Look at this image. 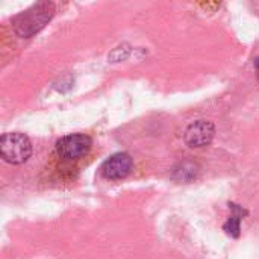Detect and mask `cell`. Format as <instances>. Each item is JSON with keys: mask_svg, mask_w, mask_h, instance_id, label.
I'll list each match as a JSON object with an SVG mask.
<instances>
[{"mask_svg": "<svg viewBox=\"0 0 259 259\" xmlns=\"http://www.w3.org/2000/svg\"><path fill=\"white\" fill-rule=\"evenodd\" d=\"M55 15V5L52 2H39L20 12L12 18L14 32L20 38H30L39 32Z\"/></svg>", "mask_w": 259, "mask_h": 259, "instance_id": "cell-1", "label": "cell"}, {"mask_svg": "<svg viewBox=\"0 0 259 259\" xmlns=\"http://www.w3.org/2000/svg\"><path fill=\"white\" fill-rule=\"evenodd\" d=\"M132 158L127 153H115L103 162L102 175L106 179H124L132 171Z\"/></svg>", "mask_w": 259, "mask_h": 259, "instance_id": "cell-5", "label": "cell"}, {"mask_svg": "<svg viewBox=\"0 0 259 259\" xmlns=\"http://www.w3.org/2000/svg\"><path fill=\"white\" fill-rule=\"evenodd\" d=\"M214 135H215V127L211 121L197 120L185 129L184 140H185L187 146H190L193 149H199V147L208 146L212 141Z\"/></svg>", "mask_w": 259, "mask_h": 259, "instance_id": "cell-4", "label": "cell"}, {"mask_svg": "<svg viewBox=\"0 0 259 259\" xmlns=\"http://www.w3.org/2000/svg\"><path fill=\"white\" fill-rule=\"evenodd\" d=\"M0 155L9 164H23L32 155L30 140L20 132H8L0 138Z\"/></svg>", "mask_w": 259, "mask_h": 259, "instance_id": "cell-2", "label": "cell"}, {"mask_svg": "<svg viewBox=\"0 0 259 259\" xmlns=\"http://www.w3.org/2000/svg\"><path fill=\"white\" fill-rule=\"evenodd\" d=\"M231 209H232V215L229 217L228 223L225 225V231L231 235V237H238L240 235V225H241V220H243V215L246 214L244 209L238 208V205H234L231 203L229 205Z\"/></svg>", "mask_w": 259, "mask_h": 259, "instance_id": "cell-6", "label": "cell"}, {"mask_svg": "<svg viewBox=\"0 0 259 259\" xmlns=\"http://www.w3.org/2000/svg\"><path fill=\"white\" fill-rule=\"evenodd\" d=\"M93 141L85 134H71L67 137H62L56 143V152L61 158L67 161H76L82 156H85L91 150Z\"/></svg>", "mask_w": 259, "mask_h": 259, "instance_id": "cell-3", "label": "cell"}, {"mask_svg": "<svg viewBox=\"0 0 259 259\" xmlns=\"http://www.w3.org/2000/svg\"><path fill=\"white\" fill-rule=\"evenodd\" d=\"M255 68H256V73H258V77H259V56L255 59Z\"/></svg>", "mask_w": 259, "mask_h": 259, "instance_id": "cell-7", "label": "cell"}]
</instances>
